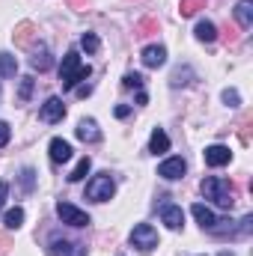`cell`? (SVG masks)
Masks as SVG:
<instances>
[{
    "instance_id": "6da1fadb",
    "label": "cell",
    "mask_w": 253,
    "mask_h": 256,
    "mask_svg": "<svg viewBox=\"0 0 253 256\" xmlns=\"http://www.w3.org/2000/svg\"><path fill=\"white\" fill-rule=\"evenodd\" d=\"M200 191H202V196H206V200L218 202L220 208H232V206H236V188H232L226 179L206 176V179H202V185H200Z\"/></svg>"
},
{
    "instance_id": "7a4b0ae2",
    "label": "cell",
    "mask_w": 253,
    "mask_h": 256,
    "mask_svg": "<svg viewBox=\"0 0 253 256\" xmlns=\"http://www.w3.org/2000/svg\"><path fill=\"white\" fill-rule=\"evenodd\" d=\"M90 74H92V68L80 63L78 51H68L63 57V66H60V84H63V90H74V86H78L80 80H86Z\"/></svg>"
},
{
    "instance_id": "3957f363",
    "label": "cell",
    "mask_w": 253,
    "mask_h": 256,
    "mask_svg": "<svg viewBox=\"0 0 253 256\" xmlns=\"http://www.w3.org/2000/svg\"><path fill=\"white\" fill-rule=\"evenodd\" d=\"M114 194H116V185H114L110 173H102V176H96V179L86 185V196H90L92 202H108Z\"/></svg>"
},
{
    "instance_id": "277c9868",
    "label": "cell",
    "mask_w": 253,
    "mask_h": 256,
    "mask_svg": "<svg viewBox=\"0 0 253 256\" xmlns=\"http://www.w3.org/2000/svg\"><path fill=\"white\" fill-rule=\"evenodd\" d=\"M131 244L140 248V250H155L158 248V230L149 226V224H137L134 232H131Z\"/></svg>"
},
{
    "instance_id": "5b68a950",
    "label": "cell",
    "mask_w": 253,
    "mask_h": 256,
    "mask_svg": "<svg viewBox=\"0 0 253 256\" xmlns=\"http://www.w3.org/2000/svg\"><path fill=\"white\" fill-rule=\"evenodd\" d=\"M57 214H60V220L68 224V226H90L92 220H90V214L86 212H80L78 206H72V202H60L57 206Z\"/></svg>"
},
{
    "instance_id": "8992f818",
    "label": "cell",
    "mask_w": 253,
    "mask_h": 256,
    "mask_svg": "<svg viewBox=\"0 0 253 256\" xmlns=\"http://www.w3.org/2000/svg\"><path fill=\"white\" fill-rule=\"evenodd\" d=\"M185 170H188V164H185L182 158H167V161L158 167V176L167 179V182H176V179L185 176Z\"/></svg>"
},
{
    "instance_id": "52a82bcc",
    "label": "cell",
    "mask_w": 253,
    "mask_h": 256,
    "mask_svg": "<svg viewBox=\"0 0 253 256\" xmlns=\"http://www.w3.org/2000/svg\"><path fill=\"white\" fill-rule=\"evenodd\" d=\"M39 116H42L45 122H51V126H54V122H63V116H66L63 98H57V96H54V98H48V102L42 104V114H39Z\"/></svg>"
},
{
    "instance_id": "ba28073f",
    "label": "cell",
    "mask_w": 253,
    "mask_h": 256,
    "mask_svg": "<svg viewBox=\"0 0 253 256\" xmlns=\"http://www.w3.org/2000/svg\"><path fill=\"white\" fill-rule=\"evenodd\" d=\"M164 63H167V48H164V45H149V48H143V66H146V68H161Z\"/></svg>"
},
{
    "instance_id": "9c48e42d",
    "label": "cell",
    "mask_w": 253,
    "mask_h": 256,
    "mask_svg": "<svg viewBox=\"0 0 253 256\" xmlns=\"http://www.w3.org/2000/svg\"><path fill=\"white\" fill-rule=\"evenodd\" d=\"M232 161V152L226 149V146H208L206 149V164L208 167H224V164H230Z\"/></svg>"
},
{
    "instance_id": "30bf717a",
    "label": "cell",
    "mask_w": 253,
    "mask_h": 256,
    "mask_svg": "<svg viewBox=\"0 0 253 256\" xmlns=\"http://www.w3.org/2000/svg\"><path fill=\"white\" fill-rule=\"evenodd\" d=\"M51 161H54V164L72 161V143H68V140H63V137H54V140H51Z\"/></svg>"
},
{
    "instance_id": "8fae6325",
    "label": "cell",
    "mask_w": 253,
    "mask_h": 256,
    "mask_svg": "<svg viewBox=\"0 0 253 256\" xmlns=\"http://www.w3.org/2000/svg\"><path fill=\"white\" fill-rule=\"evenodd\" d=\"M190 212H194V218H196V224H200L202 230H214V226H218V214H214V212H212L208 206L196 202V206H194Z\"/></svg>"
},
{
    "instance_id": "7c38bea8",
    "label": "cell",
    "mask_w": 253,
    "mask_h": 256,
    "mask_svg": "<svg viewBox=\"0 0 253 256\" xmlns=\"http://www.w3.org/2000/svg\"><path fill=\"white\" fill-rule=\"evenodd\" d=\"M161 220H164L170 230H182V224H185V212H182L179 206H164Z\"/></svg>"
},
{
    "instance_id": "4fadbf2b",
    "label": "cell",
    "mask_w": 253,
    "mask_h": 256,
    "mask_svg": "<svg viewBox=\"0 0 253 256\" xmlns=\"http://www.w3.org/2000/svg\"><path fill=\"white\" fill-rule=\"evenodd\" d=\"M167 149H170V137L164 134V128H155V131H152V137H149V152L164 155Z\"/></svg>"
},
{
    "instance_id": "5bb4252c",
    "label": "cell",
    "mask_w": 253,
    "mask_h": 256,
    "mask_svg": "<svg viewBox=\"0 0 253 256\" xmlns=\"http://www.w3.org/2000/svg\"><path fill=\"white\" fill-rule=\"evenodd\" d=\"M78 137H80L84 143H98V140H102V131H98V126H96L92 120H84V122L78 126Z\"/></svg>"
},
{
    "instance_id": "9a60e30c",
    "label": "cell",
    "mask_w": 253,
    "mask_h": 256,
    "mask_svg": "<svg viewBox=\"0 0 253 256\" xmlns=\"http://www.w3.org/2000/svg\"><path fill=\"white\" fill-rule=\"evenodd\" d=\"M236 18H238V24H242L244 30H250L253 27V0H238V6H236Z\"/></svg>"
},
{
    "instance_id": "2e32d148",
    "label": "cell",
    "mask_w": 253,
    "mask_h": 256,
    "mask_svg": "<svg viewBox=\"0 0 253 256\" xmlns=\"http://www.w3.org/2000/svg\"><path fill=\"white\" fill-rule=\"evenodd\" d=\"M30 66H33L36 72H48V68L54 66V60H51V51H48V48L42 45V48H39V51H36V54L30 57Z\"/></svg>"
},
{
    "instance_id": "e0dca14e",
    "label": "cell",
    "mask_w": 253,
    "mask_h": 256,
    "mask_svg": "<svg viewBox=\"0 0 253 256\" xmlns=\"http://www.w3.org/2000/svg\"><path fill=\"white\" fill-rule=\"evenodd\" d=\"M196 39H200V42H214V39H218V27H214L212 21H200V24H196Z\"/></svg>"
},
{
    "instance_id": "ac0fdd59",
    "label": "cell",
    "mask_w": 253,
    "mask_h": 256,
    "mask_svg": "<svg viewBox=\"0 0 253 256\" xmlns=\"http://www.w3.org/2000/svg\"><path fill=\"white\" fill-rule=\"evenodd\" d=\"M3 224H6V230H18V226L24 224V208H21V206L9 208V212L3 214Z\"/></svg>"
},
{
    "instance_id": "d6986e66",
    "label": "cell",
    "mask_w": 253,
    "mask_h": 256,
    "mask_svg": "<svg viewBox=\"0 0 253 256\" xmlns=\"http://www.w3.org/2000/svg\"><path fill=\"white\" fill-rule=\"evenodd\" d=\"M18 72V60L12 54H0V78H15Z\"/></svg>"
},
{
    "instance_id": "ffe728a7",
    "label": "cell",
    "mask_w": 253,
    "mask_h": 256,
    "mask_svg": "<svg viewBox=\"0 0 253 256\" xmlns=\"http://www.w3.org/2000/svg\"><path fill=\"white\" fill-rule=\"evenodd\" d=\"M90 167H92V161H90V158H80V161H78V167L68 173V182H80V179H86Z\"/></svg>"
},
{
    "instance_id": "44dd1931",
    "label": "cell",
    "mask_w": 253,
    "mask_h": 256,
    "mask_svg": "<svg viewBox=\"0 0 253 256\" xmlns=\"http://www.w3.org/2000/svg\"><path fill=\"white\" fill-rule=\"evenodd\" d=\"M200 9H206V0H182V6H179L182 18H190V15H196Z\"/></svg>"
},
{
    "instance_id": "7402d4cb",
    "label": "cell",
    "mask_w": 253,
    "mask_h": 256,
    "mask_svg": "<svg viewBox=\"0 0 253 256\" xmlns=\"http://www.w3.org/2000/svg\"><path fill=\"white\" fill-rule=\"evenodd\" d=\"M33 42V24H21L15 30V45H30Z\"/></svg>"
},
{
    "instance_id": "603a6c76",
    "label": "cell",
    "mask_w": 253,
    "mask_h": 256,
    "mask_svg": "<svg viewBox=\"0 0 253 256\" xmlns=\"http://www.w3.org/2000/svg\"><path fill=\"white\" fill-rule=\"evenodd\" d=\"M78 244H68V242H60V238H54L51 242V256H72Z\"/></svg>"
},
{
    "instance_id": "cb8c5ba5",
    "label": "cell",
    "mask_w": 253,
    "mask_h": 256,
    "mask_svg": "<svg viewBox=\"0 0 253 256\" xmlns=\"http://www.w3.org/2000/svg\"><path fill=\"white\" fill-rule=\"evenodd\" d=\"M80 48H84L86 54H96V51H98V36H96V33H84Z\"/></svg>"
},
{
    "instance_id": "d4e9b609",
    "label": "cell",
    "mask_w": 253,
    "mask_h": 256,
    "mask_svg": "<svg viewBox=\"0 0 253 256\" xmlns=\"http://www.w3.org/2000/svg\"><path fill=\"white\" fill-rule=\"evenodd\" d=\"M188 78H190V68H176L173 78H170V84H173V86H185V84H190Z\"/></svg>"
},
{
    "instance_id": "484cf974",
    "label": "cell",
    "mask_w": 253,
    "mask_h": 256,
    "mask_svg": "<svg viewBox=\"0 0 253 256\" xmlns=\"http://www.w3.org/2000/svg\"><path fill=\"white\" fill-rule=\"evenodd\" d=\"M224 102H226L230 108H238V104H242V96H238V90H224Z\"/></svg>"
},
{
    "instance_id": "4316f807",
    "label": "cell",
    "mask_w": 253,
    "mask_h": 256,
    "mask_svg": "<svg viewBox=\"0 0 253 256\" xmlns=\"http://www.w3.org/2000/svg\"><path fill=\"white\" fill-rule=\"evenodd\" d=\"M122 86H126V90H140V86H143V78H140V74H126Z\"/></svg>"
},
{
    "instance_id": "83f0119b",
    "label": "cell",
    "mask_w": 253,
    "mask_h": 256,
    "mask_svg": "<svg viewBox=\"0 0 253 256\" xmlns=\"http://www.w3.org/2000/svg\"><path fill=\"white\" fill-rule=\"evenodd\" d=\"M18 96H21V102H27V98L33 96V80H30V78L21 80V92H18Z\"/></svg>"
},
{
    "instance_id": "f1b7e54d",
    "label": "cell",
    "mask_w": 253,
    "mask_h": 256,
    "mask_svg": "<svg viewBox=\"0 0 253 256\" xmlns=\"http://www.w3.org/2000/svg\"><path fill=\"white\" fill-rule=\"evenodd\" d=\"M9 137H12V128L6 126V122H0V149L9 143Z\"/></svg>"
},
{
    "instance_id": "f546056e",
    "label": "cell",
    "mask_w": 253,
    "mask_h": 256,
    "mask_svg": "<svg viewBox=\"0 0 253 256\" xmlns=\"http://www.w3.org/2000/svg\"><path fill=\"white\" fill-rule=\"evenodd\" d=\"M33 176H36L33 170H24V188H27V191L33 188Z\"/></svg>"
},
{
    "instance_id": "4dcf8cb0",
    "label": "cell",
    "mask_w": 253,
    "mask_h": 256,
    "mask_svg": "<svg viewBox=\"0 0 253 256\" xmlns=\"http://www.w3.org/2000/svg\"><path fill=\"white\" fill-rule=\"evenodd\" d=\"M6 196H9V185L0 182V208H3V202H6Z\"/></svg>"
},
{
    "instance_id": "1f68e13d",
    "label": "cell",
    "mask_w": 253,
    "mask_h": 256,
    "mask_svg": "<svg viewBox=\"0 0 253 256\" xmlns=\"http://www.w3.org/2000/svg\"><path fill=\"white\" fill-rule=\"evenodd\" d=\"M128 114H131V108H126V104H120V108H116V116H120V120H126Z\"/></svg>"
},
{
    "instance_id": "d6a6232c",
    "label": "cell",
    "mask_w": 253,
    "mask_h": 256,
    "mask_svg": "<svg viewBox=\"0 0 253 256\" xmlns=\"http://www.w3.org/2000/svg\"><path fill=\"white\" fill-rule=\"evenodd\" d=\"M220 256H232V254H226V250H224V254H220Z\"/></svg>"
}]
</instances>
